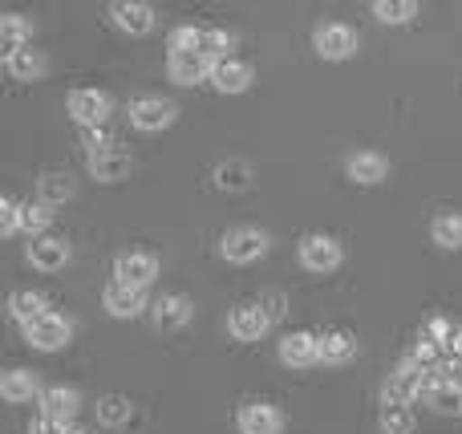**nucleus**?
Masks as SVG:
<instances>
[{"mask_svg":"<svg viewBox=\"0 0 462 434\" xmlns=\"http://www.w3.org/2000/svg\"><path fill=\"white\" fill-rule=\"evenodd\" d=\"M414 398H426V370L418 362H406L385 382V406H410Z\"/></svg>","mask_w":462,"mask_h":434,"instance_id":"1","label":"nucleus"},{"mask_svg":"<svg viewBox=\"0 0 462 434\" xmlns=\"http://www.w3.org/2000/svg\"><path fill=\"white\" fill-rule=\"evenodd\" d=\"M312 41H317V53L325 57V61H345V57L357 53V32H353L349 24H341V21L320 24Z\"/></svg>","mask_w":462,"mask_h":434,"instance_id":"2","label":"nucleus"},{"mask_svg":"<svg viewBox=\"0 0 462 434\" xmlns=\"http://www.w3.org/2000/svg\"><path fill=\"white\" fill-rule=\"evenodd\" d=\"M24 337H29V346L32 349H61V346H69V337H73V325L65 321V317H57V313H45V317H37L32 325H24Z\"/></svg>","mask_w":462,"mask_h":434,"instance_id":"3","label":"nucleus"},{"mask_svg":"<svg viewBox=\"0 0 462 434\" xmlns=\"http://www.w3.org/2000/svg\"><path fill=\"white\" fill-rule=\"evenodd\" d=\"M114 276H118V284H126V289H146V284L159 276V260H154L151 252H122V256L114 260Z\"/></svg>","mask_w":462,"mask_h":434,"instance_id":"4","label":"nucleus"},{"mask_svg":"<svg viewBox=\"0 0 462 434\" xmlns=\"http://www.w3.org/2000/svg\"><path fill=\"white\" fill-rule=\"evenodd\" d=\"M268 252V235L260 227H236V232L224 235V256L231 264H252Z\"/></svg>","mask_w":462,"mask_h":434,"instance_id":"5","label":"nucleus"},{"mask_svg":"<svg viewBox=\"0 0 462 434\" xmlns=\"http://www.w3.org/2000/svg\"><path fill=\"white\" fill-rule=\"evenodd\" d=\"M69 114H73V122H81V130L102 126V122L110 118V94H102V89H73Z\"/></svg>","mask_w":462,"mask_h":434,"instance_id":"6","label":"nucleus"},{"mask_svg":"<svg viewBox=\"0 0 462 434\" xmlns=\"http://www.w3.org/2000/svg\"><path fill=\"white\" fill-rule=\"evenodd\" d=\"M208 81L219 89V94H244V89L252 86V65L239 61V57H219V61H211Z\"/></svg>","mask_w":462,"mask_h":434,"instance_id":"7","label":"nucleus"},{"mask_svg":"<svg viewBox=\"0 0 462 434\" xmlns=\"http://www.w3.org/2000/svg\"><path fill=\"white\" fill-rule=\"evenodd\" d=\"M300 264L309 268V272H333V268L341 264V244H337L333 235H309V240L300 244Z\"/></svg>","mask_w":462,"mask_h":434,"instance_id":"8","label":"nucleus"},{"mask_svg":"<svg viewBox=\"0 0 462 434\" xmlns=\"http://www.w3.org/2000/svg\"><path fill=\"white\" fill-rule=\"evenodd\" d=\"M175 102H167V97H138L134 106H130V122H134L138 130H167L171 122H175Z\"/></svg>","mask_w":462,"mask_h":434,"instance_id":"9","label":"nucleus"},{"mask_svg":"<svg viewBox=\"0 0 462 434\" xmlns=\"http://www.w3.org/2000/svg\"><path fill=\"white\" fill-rule=\"evenodd\" d=\"M110 16L130 37H146L154 29V8L143 5V0H118V5H110Z\"/></svg>","mask_w":462,"mask_h":434,"instance_id":"10","label":"nucleus"},{"mask_svg":"<svg viewBox=\"0 0 462 434\" xmlns=\"http://www.w3.org/2000/svg\"><path fill=\"white\" fill-rule=\"evenodd\" d=\"M29 264L41 268V272H61L69 264V244L61 235H37L29 244Z\"/></svg>","mask_w":462,"mask_h":434,"instance_id":"11","label":"nucleus"},{"mask_svg":"<svg viewBox=\"0 0 462 434\" xmlns=\"http://www.w3.org/2000/svg\"><path fill=\"white\" fill-rule=\"evenodd\" d=\"M268 325H272V317L263 313L260 300H255V305H239L236 313H231L227 329H231V337L236 341H260L263 333H268Z\"/></svg>","mask_w":462,"mask_h":434,"instance_id":"12","label":"nucleus"},{"mask_svg":"<svg viewBox=\"0 0 462 434\" xmlns=\"http://www.w3.org/2000/svg\"><path fill=\"white\" fill-rule=\"evenodd\" d=\"M239 430L244 434H280L284 430V414L268 402H247L239 411Z\"/></svg>","mask_w":462,"mask_h":434,"instance_id":"13","label":"nucleus"},{"mask_svg":"<svg viewBox=\"0 0 462 434\" xmlns=\"http://www.w3.org/2000/svg\"><path fill=\"white\" fill-rule=\"evenodd\" d=\"M317 354L325 365H345L357 354V337L345 329H325V333H317Z\"/></svg>","mask_w":462,"mask_h":434,"instance_id":"14","label":"nucleus"},{"mask_svg":"<svg viewBox=\"0 0 462 434\" xmlns=\"http://www.w3.org/2000/svg\"><path fill=\"white\" fill-rule=\"evenodd\" d=\"M102 305L110 317H138L146 309V289H126V284L114 281L110 289L102 292Z\"/></svg>","mask_w":462,"mask_h":434,"instance_id":"15","label":"nucleus"},{"mask_svg":"<svg viewBox=\"0 0 462 434\" xmlns=\"http://www.w3.org/2000/svg\"><path fill=\"white\" fill-rule=\"evenodd\" d=\"M167 73H171V81H179V86H195V81L211 78V61L199 57V53H171Z\"/></svg>","mask_w":462,"mask_h":434,"instance_id":"16","label":"nucleus"},{"mask_svg":"<svg viewBox=\"0 0 462 434\" xmlns=\"http://www.w3.org/2000/svg\"><path fill=\"white\" fill-rule=\"evenodd\" d=\"M191 300L187 297H159L154 300V329L159 333H175L191 321Z\"/></svg>","mask_w":462,"mask_h":434,"instance_id":"17","label":"nucleus"},{"mask_svg":"<svg viewBox=\"0 0 462 434\" xmlns=\"http://www.w3.org/2000/svg\"><path fill=\"white\" fill-rule=\"evenodd\" d=\"M280 362H284V365H296V370H304V365L320 362V354H317V333H288V337L280 341Z\"/></svg>","mask_w":462,"mask_h":434,"instance_id":"18","label":"nucleus"},{"mask_svg":"<svg viewBox=\"0 0 462 434\" xmlns=\"http://www.w3.org/2000/svg\"><path fill=\"white\" fill-rule=\"evenodd\" d=\"M349 179H357V183H365V187H374V183H382L385 175H390V162H385V154H377V151H357V154H349Z\"/></svg>","mask_w":462,"mask_h":434,"instance_id":"19","label":"nucleus"},{"mask_svg":"<svg viewBox=\"0 0 462 434\" xmlns=\"http://www.w3.org/2000/svg\"><path fill=\"white\" fill-rule=\"evenodd\" d=\"M126 171H130V151H122V146H114L106 154H89V175L97 183H118Z\"/></svg>","mask_w":462,"mask_h":434,"instance_id":"20","label":"nucleus"},{"mask_svg":"<svg viewBox=\"0 0 462 434\" xmlns=\"http://www.w3.org/2000/svg\"><path fill=\"white\" fill-rule=\"evenodd\" d=\"M29 41H32V24L24 16H16V13L0 16V53L13 57L21 49H29Z\"/></svg>","mask_w":462,"mask_h":434,"instance_id":"21","label":"nucleus"},{"mask_svg":"<svg viewBox=\"0 0 462 434\" xmlns=\"http://www.w3.org/2000/svg\"><path fill=\"white\" fill-rule=\"evenodd\" d=\"M45 53H37V49H21V53H13V57H5V69L13 73L16 81H32V78H41L45 73Z\"/></svg>","mask_w":462,"mask_h":434,"instance_id":"22","label":"nucleus"},{"mask_svg":"<svg viewBox=\"0 0 462 434\" xmlns=\"http://www.w3.org/2000/svg\"><path fill=\"white\" fill-rule=\"evenodd\" d=\"M41 406H45V414L49 419H73L78 414V394H73L69 386H49V390H41Z\"/></svg>","mask_w":462,"mask_h":434,"instance_id":"23","label":"nucleus"},{"mask_svg":"<svg viewBox=\"0 0 462 434\" xmlns=\"http://www.w3.org/2000/svg\"><path fill=\"white\" fill-rule=\"evenodd\" d=\"M0 394H5L8 402H29V398L37 394V374H29V370H8L5 378H0Z\"/></svg>","mask_w":462,"mask_h":434,"instance_id":"24","label":"nucleus"},{"mask_svg":"<svg viewBox=\"0 0 462 434\" xmlns=\"http://www.w3.org/2000/svg\"><path fill=\"white\" fill-rule=\"evenodd\" d=\"M216 183L224 187V191H247L252 187V167H247L244 159H227L216 167Z\"/></svg>","mask_w":462,"mask_h":434,"instance_id":"25","label":"nucleus"},{"mask_svg":"<svg viewBox=\"0 0 462 434\" xmlns=\"http://www.w3.org/2000/svg\"><path fill=\"white\" fill-rule=\"evenodd\" d=\"M8 313L21 325H32L37 317H45L49 309H45V297H37V292H13V297H8Z\"/></svg>","mask_w":462,"mask_h":434,"instance_id":"26","label":"nucleus"},{"mask_svg":"<svg viewBox=\"0 0 462 434\" xmlns=\"http://www.w3.org/2000/svg\"><path fill=\"white\" fill-rule=\"evenodd\" d=\"M231 32L224 29H199V41H195V53L208 57V61H219V57H231Z\"/></svg>","mask_w":462,"mask_h":434,"instance_id":"27","label":"nucleus"},{"mask_svg":"<svg viewBox=\"0 0 462 434\" xmlns=\"http://www.w3.org/2000/svg\"><path fill=\"white\" fill-rule=\"evenodd\" d=\"M374 16L382 24H406V21H414V16H418V5H414V0H377Z\"/></svg>","mask_w":462,"mask_h":434,"instance_id":"28","label":"nucleus"},{"mask_svg":"<svg viewBox=\"0 0 462 434\" xmlns=\"http://www.w3.org/2000/svg\"><path fill=\"white\" fill-rule=\"evenodd\" d=\"M41 199H45V208L73 199V179L61 175V171H49V175L41 179Z\"/></svg>","mask_w":462,"mask_h":434,"instance_id":"29","label":"nucleus"},{"mask_svg":"<svg viewBox=\"0 0 462 434\" xmlns=\"http://www.w3.org/2000/svg\"><path fill=\"white\" fill-rule=\"evenodd\" d=\"M130 414H134V406L122 394H106L102 402H97V419H102L106 427H122V422H130Z\"/></svg>","mask_w":462,"mask_h":434,"instance_id":"30","label":"nucleus"},{"mask_svg":"<svg viewBox=\"0 0 462 434\" xmlns=\"http://www.w3.org/2000/svg\"><path fill=\"white\" fill-rule=\"evenodd\" d=\"M430 232H434V244H442V248H462V216H455V211L434 219Z\"/></svg>","mask_w":462,"mask_h":434,"instance_id":"31","label":"nucleus"},{"mask_svg":"<svg viewBox=\"0 0 462 434\" xmlns=\"http://www.w3.org/2000/svg\"><path fill=\"white\" fill-rule=\"evenodd\" d=\"M410 430H414V411H410V406H385L382 434H410Z\"/></svg>","mask_w":462,"mask_h":434,"instance_id":"32","label":"nucleus"},{"mask_svg":"<svg viewBox=\"0 0 462 434\" xmlns=\"http://www.w3.org/2000/svg\"><path fill=\"white\" fill-rule=\"evenodd\" d=\"M49 219H53V211L45 203H21V232H29V235L45 232Z\"/></svg>","mask_w":462,"mask_h":434,"instance_id":"33","label":"nucleus"},{"mask_svg":"<svg viewBox=\"0 0 462 434\" xmlns=\"http://www.w3.org/2000/svg\"><path fill=\"white\" fill-rule=\"evenodd\" d=\"M426 402L434 406V411H442V414H450V411H462V394L455 386H447V382H442V386H434L430 394H426Z\"/></svg>","mask_w":462,"mask_h":434,"instance_id":"34","label":"nucleus"},{"mask_svg":"<svg viewBox=\"0 0 462 434\" xmlns=\"http://www.w3.org/2000/svg\"><path fill=\"white\" fill-rule=\"evenodd\" d=\"M0 232H5V235L21 232V203H16L13 195H5V199H0Z\"/></svg>","mask_w":462,"mask_h":434,"instance_id":"35","label":"nucleus"},{"mask_svg":"<svg viewBox=\"0 0 462 434\" xmlns=\"http://www.w3.org/2000/svg\"><path fill=\"white\" fill-rule=\"evenodd\" d=\"M81 146L89 154H106V151H114V138L106 134V126H86L81 130Z\"/></svg>","mask_w":462,"mask_h":434,"instance_id":"36","label":"nucleus"},{"mask_svg":"<svg viewBox=\"0 0 462 434\" xmlns=\"http://www.w3.org/2000/svg\"><path fill=\"white\" fill-rule=\"evenodd\" d=\"M447 333H450V321H447V317H434V321H426V325H422L418 341H422V346H439V349H442Z\"/></svg>","mask_w":462,"mask_h":434,"instance_id":"37","label":"nucleus"},{"mask_svg":"<svg viewBox=\"0 0 462 434\" xmlns=\"http://www.w3.org/2000/svg\"><path fill=\"white\" fill-rule=\"evenodd\" d=\"M195 41H199V29L183 24V29L171 32V53H195Z\"/></svg>","mask_w":462,"mask_h":434,"instance_id":"38","label":"nucleus"},{"mask_svg":"<svg viewBox=\"0 0 462 434\" xmlns=\"http://www.w3.org/2000/svg\"><path fill=\"white\" fill-rule=\"evenodd\" d=\"M260 309L272 317V321H276V317H284V309H288L284 292H263V297H260Z\"/></svg>","mask_w":462,"mask_h":434,"instance_id":"39","label":"nucleus"},{"mask_svg":"<svg viewBox=\"0 0 462 434\" xmlns=\"http://www.w3.org/2000/svg\"><path fill=\"white\" fill-rule=\"evenodd\" d=\"M29 434H69V427H65L61 419H49V414H41V419H32Z\"/></svg>","mask_w":462,"mask_h":434,"instance_id":"40","label":"nucleus"},{"mask_svg":"<svg viewBox=\"0 0 462 434\" xmlns=\"http://www.w3.org/2000/svg\"><path fill=\"white\" fill-rule=\"evenodd\" d=\"M442 349L450 354V362H462V325H450L447 341H442Z\"/></svg>","mask_w":462,"mask_h":434,"instance_id":"41","label":"nucleus"},{"mask_svg":"<svg viewBox=\"0 0 462 434\" xmlns=\"http://www.w3.org/2000/svg\"><path fill=\"white\" fill-rule=\"evenodd\" d=\"M442 374H447V386H455L462 394V362H447L442 365Z\"/></svg>","mask_w":462,"mask_h":434,"instance_id":"42","label":"nucleus"},{"mask_svg":"<svg viewBox=\"0 0 462 434\" xmlns=\"http://www.w3.org/2000/svg\"><path fill=\"white\" fill-rule=\"evenodd\" d=\"M69 434H89V430H69Z\"/></svg>","mask_w":462,"mask_h":434,"instance_id":"43","label":"nucleus"}]
</instances>
